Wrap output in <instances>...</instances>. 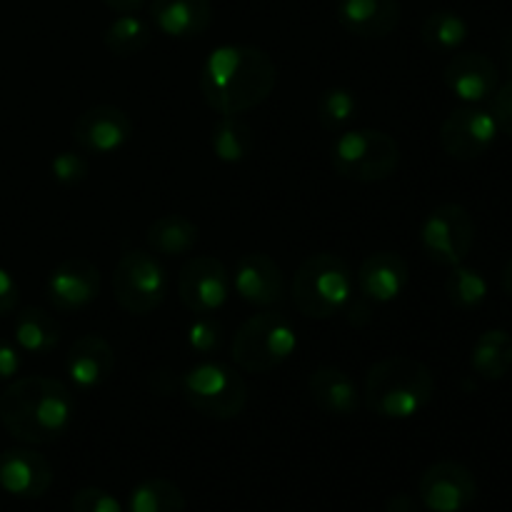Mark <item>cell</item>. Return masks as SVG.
Instances as JSON below:
<instances>
[{"instance_id": "obj_1", "label": "cell", "mask_w": 512, "mask_h": 512, "mask_svg": "<svg viewBox=\"0 0 512 512\" xmlns=\"http://www.w3.org/2000/svg\"><path fill=\"white\" fill-rule=\"evenodd\" d=\"M278 68L263 48L228 43L215 48L200 70L203 100L220 115H243L273 95Z\"/></svg>"}, {"instance_id": "obj_2", "label": "cell", "mask_w": 512, "mask_h": 512, "mask_svg": "<svg viewBox=\"0 0 512 512\" xmlns=\"http://www.w3.org/2000/svg\"><path fill=\"white\" fill-rule=\"evenodd\" d=\"M75 398L63 380L28 375L10 380L0 395V423L15 440L48 445L68 433Z\"/></svg>"}, {"instance_id": "obj_3", "label": "cell", "mask_w": 512, "mask_h": 512, "mask_svg": "<svg viewBox=\"0 0 512 512\" xmlns=\"http://www.w3.org/2000/svg\"><path fill=\"white\" fill-rule=\"evenodd\" d=\"M433 395V370L408 355L378 360L365 375V408L383 420L415 418L428 408Z\"/></svg>"}, {"instance_id": "obj_4", "label": "cell", "mask_w": 512, "mask_h": 512, "mask_svg": "<svg viewBox=\"0 0 512 512\" xmlns=\"http://www.w3.org/2000/svg\"><path fill=\"white\" fill-rule=\"evenodd\" d=\"M355 278L348 263L333 253L310 255L293 275V303L305 318L328 320L345 313L353 300Z\"/></svg>"}, {"instance_id": "obj_5", "label": "cell", "mask_w": 512, "mask_h": 512, "mask_svg": "<svg viewBox=\"0 0 512 512\" xmlns=\"http://www.w3.org/2000/svg\"><path fill=\"white\" fill-rule=\"evenodd\" d=\"M295 348H298V333L293 323L283 313L263 310L258 315H250L240 325L238 333L233 335L230 353L240 370L250 375H263L290 360Z\"/></svg>"}, {"instance_id": "obj_6", "label": "cell", "mask_w": 512, "mask_h": 512, "mask_svg": "<svg viewBox=\"0 0 512 512\" xmlns=\"http://www.w3.org/2000/svg\"><path fill=\"white\" fill-rule=\"evenodd\" d=\"M335 173L355 183H380L395 175L400 165V145L385 130H343L330 145Z\"/></svg>"}, {"instance_id": "obj_7", "label": "cell", "mask_w": 512, "mask_h": 512, "mask_svg": "<svg viewBox=\"0 0 512 512\" xmlns=\"http://www.w3.org/2000/svg\"><path fill=\"white\" fill-rule=\"evenodd\" d=\"M180 388L190 408L205 418L233 420L248 405V385L243 375L215 360H205L185 370Z\"/></svg>"}, {"instance_id": "obj_8", "label": "cell", "mask_w": 512, "mask_h": 512, "mask_svg": "<svg viewBox=\"0 0 512 512\" xmlns=\"http://www.w3.org/2000/svg\"><path fill=\"white\" fill-rule=\"evenodd\" d=\"M170 278L150 250H128L113 270V298L125 313L148 315L165 303Z\"/></svg>"}, {"instance_id": "obj_9", "label": "cell", "mask_w": 512, "mask_h": 512, "mask_svg": "<svg viewBox=\"0 0 512 512\" xmlns=\"http://www.w3.org/2000/svg\"><path fill=\"white\" fill-rule=\"evenodd\" d=\"M475 243V220L463 205L443 203L430 210L420 228V245L435 265L455 268L465 263Z\"/></svg>"}, {"instance_id": "obj_10", "label": "cell", "mask_w": 512, "mask_h": 512, "mask_svg": "<svg viewBox=\"0 0 512 512\" xmlns=\"http://www.w3.org/2000/svg\"><path fill=\"white\" fill-rule=\"evenodd\" d=\"M230 273L213 255H195L178 273V298L193 315H213L228 303Z\"/></svg>"}, {"instance_id": "obj_11", "label": "cell", "mask_w": 512, "mask_h": 512, "mask_svg": "<svg viewBox=\"0 0 512 512\" xmlns=\"http://www.w3.org/2000/svg\"><path fill=\"white\" fill-rule=\"evenodd\" d=\"M418 498L430 512H463L478 498V480L463 463L438 460L420 475Z\"/></svg>"}, {"instance_id": "obj_12", "label": "cell", "mask_w": 512, "mask_h": 512, "mask_svg": "<svg viewBox=\"0 0 512 512\" xmlns=\"http://www.w3.org/2000/svg\"><path fill=\"white\" fill-rule=\"evenodd\" d=\"M500 128L490 110L463 105L440 125V145L455 160H475L493 148Z\"/></svg>"}, {"instance_id": "obj_13", "label": "cell", "mask_w": 512, "mask_h": 512, "mask_svg": "<svg viewBox=\"0 0 512 512\" xmlns=\"http://www.w3.org/2000/svg\"><path fill=\"white\" fill-rule=\"evenodd\" d=\"M133 135V120L115 105H93L73 125V140L83 153H118Z\"/></svg>"}, {"instance_id": "obj_14", "label": "cell", "mask_w": 512, "mask_h": 512, "mask_svg": "<svg viewBox=\"0 0 512 512\" xmlns=\"http://www.w3.org/2000/svg\"><path fill=\"white\" fill-rule=\"evenodd\" d=\"M235 293L240 300L255 308H273L285 298V278L280 265L265 253L240 255L230 275Z\"/></svg>"}, {"instance_id": "obj_15", "label": "cell", "mask_w": 512, "mask_h": 512, "mask_svg": "<svg viewBox=\"0 0 512 512\" xmlns=\"http://www.w3.org/2000/svg\"><path fill=\"white\" fill-rule=\"evenodd\" d=\"M445 85L465 105H480L500 88V70L493 58L483 53H458L450 58L443 73Z\"/></svg>"}, {"instance_id": "obj_16", "label": "cell", "mask_w": 512, "mask_h": 512, "mask_svg": "<svg viewBox=\"0 0 512 512\" xmlns=\"http://www.w3.org/2000/svg\"><path fill=\"white\" fill-rule=\"evenodd\" d=\"M53 485V465L30 448H10L0 453V488L20 500H38Z\"/></svg>"}, {"instance_id": "obj_17", "label": "cell", "mask_w": 512, "mask_h": 512, "mask_svg": "<svg viewBox=\"0 0 512 512\" xmlns=\"http://www.w3.org/2000/svg\"><path fill=\"white\" fill-rule=\"evenodd\" d=\"M100 270L88 258H68L48 275V300L63 313L80 310L100 295Z\"/></svg>"}, {"instance_id": "obj_18", "label": "cell", "mask_w": 512, "mask_h": 512, "mask_svg": "<svg viewBox=\"0 0 512 512\" xmlns=\"http://www.w3.org/2000/svg\"><path fill=\"white\" fill-rule=\"evenodd\" d=\"M410 283V270L403 255L380 250L368 255L355 275L360 295L370 303H393L405 293Z\"/></svg>"}, {"instance_id": "obj_19", "label": "cell", "mask_w": 512, "mask_h": 512, "mask_svg": "<svg viewBox=\"0 0 512 512\" xmlns=\"http://www.w3.org/2000/svg\"><path fill=\"white\" fill-rule=\"evenodd\" d=\"M115 370V350L110 348L103 335H83L75 340L65 358V373L73 380L75 388L93 390L100 388Z\"/></svg>"}, {"instance_id": "obj_20", "label": "cell", "mask_w": 512, "mask_h": 512, "mask_svg": "<svg viewBox=\"0 0 512 512\" xmlns=\"http://www.w3.org/2000/svg\"><path fill=\"white\" fill-rule=\"evenodd\" d=\"M150 20L155 30L175 40L200 38L213 23L210 0H153Z\"/></svg>"}, {"instance_id": "obj_21", "label": "cell", "mask_w": 512, "mask_h": 512, "mask_svg": "<svg viewBox=\"0 0 512 512\" xmlns=\"http://www.w3.org/2000/svg\"><path fill=\"white\" fill-rule=\"evenodd\" d=\"M338 23L355 38H388L400 23V3L398 0H340Z\"/></svg>"}, {"instance_id": "obj_22", "label": "cell", "mask_w": 512, "mask_h": 512, "mask_svg": "<svg viewBox=\"0 0 512 512\" xmlns=\"http://www.w3.org/2000/svg\"><path fill=\"white\" fill-rule=\"evenodd\" d=\"M308 393L323 413L338 418L353 415L360 405V390L355 380L335 365H318L310 373Z\"/></svg>"}, {"instance_id": "obj_23", "label": "cell", "mask_w": 512, "mask_h": 512, "mask_svg": "<svg viewBox=\"0 0 512 512\" xmlns=\"http://www.w3.org/2000/svg\"><path fill=\"white\" fill-rule=\"evenodd\" d=\"M13 343L20 353L48 355L60 343V323L43 308H23L13 325Z\"/></svg>"}, {"instance_id": "obj_24", "label": "cell", "mask_w": 512, "mask_h": 512, "mask_svg": "<svg viewBox=\"0 0 512 512\" xmlns=\"http://www.w3.org/2000/svg\"><path fill=\"white\" fill-rule=\"evenodd\" d=\"M200 230L185 215H163V218L153 220L145 230V240H148L150 253L163 255V258H180L188 255L190 250L198 245Z\"/></svg>"}, {"instance_id": "obj_25", "label": "cell", "mask_w": 512, "mask_h": 512, "mask_svg": "<svg viewBox=\"0 0 512 512\" xmlns=\"http://www.w3.org/2000/svg\"><path fill=\"white\" fill-rule=\"evenodd\" d=\"M470 368L483 380H500L512 370V335L508 330H485L470 350Z\"/></svg>"}, {"instance_id": "obj_26", "label": "cell", "mask_w": 512, "mask_h": 512, "mask_svg": "<svg viewBox=\"0 0 512 512\" xmlns=\"http://www.w3.org/2000/svg\"><path fill=\"white\" fill-rule=\"evenodd\" d=\"M210 148L220 163L238 165L253 153L255 135L240 115H220L210 133Z\"/></svg>"}, {"instance_id": "obj_27", "label": "cell", "mask_w": 512, "mask_h": 512, "mask_svg": "<svg viewBox=\"0 0 512 512\" xmlns=\"http://www.w3.org/2000/svg\"><path fill=\"white\" fill-rule=\"evenodd\" d=\"M150 40H153V25L135 13L115 18L103 35L105 48L115 58H133V55L143 53Z\"/></svg>"}, {"instance_id": "obj_28", "label": "cell", "mask_w": 512, "mask_h": 512, "mask_svg": "<svg viewBox=\"0 0 512 512\" xmlns=\"http://www.w3.org/2000/svg\"><path fill=\"white\" fill-rule=\"evenodd\" d=\"M468 23L455 10H435L423 20L420 40L435 53H453L468 40Z\"/></svg>"}, {"instance_id": "obj_29", "label": "cell", "mask_w": 512, "mask_h": 512, "mask_svg": "<svg viewBox=\"0 0 512 512\" xmlns=\"http://www.w3.org/2000/svg\"><path fill=\"white\" fill-rule=\"evenodd\" d=\"M130 512H185V495L173 480H143L130 493Z\"/></svg>"}, {"instance_id": "obj_30", "label": "cell", "mask_w": 512, "mask_h": 512, "mask_svg": "<svg viewBox=\"0 0 512 512\" xmlns=\"http://www.w3.org/2000/svg\"><path fill=\"white\" fill-rule=\"evenodd\" d=\"M445 295L460 310L480 308L485 303V298H488V280L483 278L480 270L460 263L455 268H450L448 278H445Z\"/></svg>"}, {"instance_id": "obj_31", "label": "cell", "mask_w": 512, "mask_h": 512, "mask_svg": "<svg viewBox=\"0 0 512 512\" xmlns=\"http://www.w3.org/2000/svg\"><path fill=\"white\" fill-rule=\"evenodd\" d=\"M358 115V95L350 88H328L318 98V120L330 133H343Z\"/></svg>"}, {"instance_id": "obj_32", "label": "cell", "mask_w": 512, "mask_h": 512, "mask_svg": "<svg viewBox=\"0 0 512 512\" xmlns=\"http://www.w3.org/2000/svg\"><path fill=\"white\" fill-rule=\"evenodd\" d=\"M185 340H188V348L198 355L218 353L220 345H223V323L213 315H198L188 325Z\"/></svg>"}, {"instance_id": "obj_33", "label": "cell", "mask_w": 512, "mask_h": 512, "mask_svg": "<svg viewBox=\"0 0 512 512\" xmlns=\"http://www.w3.org/2000/svg\"><path fill=\"white\" fill-rule=\"evenodd\" d=\"M90 173L88 158L78 150H63V153L55 155L50 160V175H53L55 183L60 185H80Z\"/></svg>"}, {"instance_id": "obj_34", "label": "cell", "mask_w": 512, "mask_h": 512, "mask_svg": "<svg viewBox=\"0 0 512 512\" xmlns=\"http://www.w3.org/2000/svg\"><path fill=\"white\" fill-rule=\"evenodd\" d=\"M70 510L73 512H123L118 500H115L108 490L95 488V485L80 488L78 493L73 495Z\"/></svg>"}, {"instance_id": "obj_35", "label": "cell", "mask_w": 512, "mask_h": 512, "mask_svg": "<svg viewBox=\"0 0 512 512\" xmlns=\"http://www.w3.org/2000/svg\"><path fill=\"white\" fill-rule=\"evenodd\" d=\"M490 100H493V110H490V113H493L495 123H498V128L503 130L505 135L512 138V80L500 85Z\"/></svg>"}, {"instance_id": "obj_36", "label": "cell", "mask_w": 512, "mask_h": 512, "mask_svg": "<svg viewBox=\"0 0 512 512\" xmlns=\"http://www.w3.org/2000/svg\"><path fill=\"white\" fill-rule=\"evenodd\" d=\"M23 368V358H20V348L10 340L0 338V383H10L15 375Z\"/></svg>"}, {"instance_id": "obj_37", "label": "cell", "mask_w": 512, "mask_h": 512, "mask_svg": "<svg viewBox=\"0 0 512 512\" xmlns=\"http://www.w3.org/2000/svg\"><path fill=\"white\" fill-rule=\"evenodd\" d=\"M18 300H20L18 283H15V278L8 273V270L0 268V318L13 313Z\"/></svg>"}, {"instance_id": "obj_38", "label": "cell", "mask_w": 512, "mask_h": 512, "mask_svg": "<svg viewBox=\"0 0 512 512\" xmlns=\"http://www.w3.org/2000/svg\"><path fill=\"white\" fill-rule=\"evenodd\" d=\"M385 512H420V503L408 493H398L385 503Z\"/></svg>"}, {"instance_id": "obj_39", "label": "cell", "mask_w": 512, "mask_h": 512, "mask_svg": "<svg viewBox=\"0 0 512 512\" xmlns=\"http://www.w3.org/2000/svg\"><path fill=\"white\" fill-rule=\"evenodd\" d=\"M105 5H108L113 13H120V15H130V13H138L140 8H143L148 0H103Z\"/></svg>"}, {"instance_id": "obj_40", "label": "cell", "mask_w": 512, "mask_h": 512, "mask_svg": "<svg viewBox=\"0 0 512 512\" xmlns=\"http://www.w3.org/2000/svg\"><path fill=\"white\" fill-rule=\"evenodd\" d=\"M500 285H503V290H505V293H508L510 298H512V258L508 260V265H505V270H503V278H500Z\"/></svg>"}]
</instances>
